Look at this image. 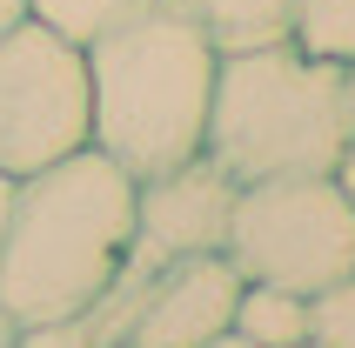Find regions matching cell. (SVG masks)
<instances>
[{
	"label": "cell",
	"mask_w": 355,
	"mask_h": 348,
	"mask_svg": "<svg viewBox=\"0 0 355 348\" xmlns=\"http://www.w3.org/2000/svg\"><path fill=\"white\" fill-rule=\"evenodd\" d=\"M87 148V54L47 34L40 20H14L0 34V174L54 168Z\"/></svg>",
	"instance_id": "obj_5"
},
{
	"label": "cell",
	"mask_w": 355,
	"mask_h": 348,
	"mask_svg": "<svg viewBox=\"0 0 355 348\" xmlns=\"http://www.w3.org/2000/svg\"><path fill=\"white\" fill-rule=\"evenodd\" d=\"M235 335H248L255 348H288L309 335V295H288V288H268V281H241L235 295Z\"/></svg>",
	"instance_id": "obj_8"
},
{
	"label": "cell",
	"mask_w": 355,
	"mask_h": 348,
	"mask_svg": "<svg viewBox=\"0 0 355 348\" xmlns=\"http://www.w3.org/2000/svg\"><path fill=\"white\" fill-rule=\"evenodd\" d=\"M228 268L288 295H322L355 275V208L329 174L248 181L228 208Z\"/></svg>",
	"instance_id": "obj_4"
},
{
	"label": "cell",
	"mask_w": 355,
	"mask_h": 348,
	"mask_svg": "<svg viewBox=\"0 0 355 348\" xmlns=\"http://www.w3.org/2000/svg\"><path fill=\"white\" fill-rule=\"evenodd\" d=\"M349 141H355L349 67L309 54L295 40L221 54L201 161L221 168L235 188L295 181V174H336Z\"/></svg>",
	"instance_id": "obj_3"
},
{
	"label": "cell",
	"mask_w": 355,
	"mask_h": 348,
	"mask_svg": "<svg viewBox=\"0 0 355 348\" xmlns=\"http://www.w3.org/2000/svg\"><path fill=\"white\" fill-rule=\"evenodd\" d=\"M181 7L201 20V34L215 40L221 54L288 40V20H295V0H181Z\"/></svg>",
	"instance_id": "obj_7"
},
{
	"label": "cell",
	"mask_w": 355,
	"mask_h": 348,
	"mask_svg": "<svg viewBox=\"0 0 355 348\" xmlns=\"http://www.w3.org/2000/svg\"><path fill=\"white\" fill-rule=\"evenodd\" d=\"M208 348H255V342H248V335H235V329H221V335H215Z\"/></svg>",
	"instance_id": "obj_16"
},
{
	"label": "cell",
	"mask_w": 355,
	"mask_h": 348,
	"mask_svg": "<svg viewBox=\"0 0 355 348\" xmlns=\"http://www.w3.org/2000/svg\"><path fill=\"white\" fill-rule=\"evenodd\" d=\"M349 107H355V67H349Z\"/></svg>",
	"instance_id": "obj_18"
},
{
	"label": "cell",
	"mask_w": 355,
	"mask_h": 348,
	"mask_svg": "<svg viewBox=\"0 0 355 348\" xmlns=\"http://www.w3.org/2000/svg\"><path fill=\"white\" fill-rule=\"evenodd\" d=\"M309 342L315 348H355V275L336 288L309 295Z\"/></svg>",
	"instance_id": "obj_11"
},
{
	"label": "cell",
	"mask_w": 355,
	"mask_h": 348,
	"mask_svg": "<svg viewBox=\"0 0 355 348\" xmlns=\"http://www.w3.org/2000/svg\"><path fill=\"white\" fill-rule=\"evenodd\" d=\"M14 348H94L80 322H40V329H14Z\"/></svg>",
	"instance_id": "obj_12"
},
{
	"label": "cell",
	"mask_w": 355,
	"mask_h": 348,
	"mask_svg": "<svg viewBox=\"0 0 355 348\" xmlns=\"http://www.w3.org/2000/svg\"><path fill=\"white\" fill-rule=\"evenodd\" d=\"M329 181H336V188H342V201L355 208V141L342 148V161H336V174H329Z\"/></svg>",
	"instance_id": "obj_13"
},
{
	"label": "cell",
	"mask_w": 355,
	"mask_h": 348,
	"mask_svg": "<svg viewBox=\"0 0 355 348\" xmlns=\"http://www.w3.org/2000/svg\"><path fill=\"white\" fill-rule=\"evenodd\" d=\"M288 40L336 67H355V0H295Z\"/></svg>",
	"instance_id": "obj_9"
},
{
	"label": "cell",
	"mask_w": 355,
	"mask_h": 348,
	"mask_svg": "<svg viewBox=\"0 0 355 348\" xmlns=\"http://www.w3.org/2000/svg\"><path fill=\"white\" fill-rule=\"evenodd\" d=\"M288 348H315V342H309V335H302V342H288Z\"/></svg>",
	"instance_id": "obj_19"
},
{
	"label": "cell",
	"mask_w": 355,
	"mask_h": 348,
	"mask_svg": "<svg viewBox=\"0 0 355 348\" xmlns=\"http://www.w3.org/2000/svg\"><path fill=\"white\" fill-rule=\"evenodd\" d=\"M87 148L128 181H155L201 161L221 47L181 0H141L87 47Z\"/></svg>",
	"instance_id": "obj_1"
},
{
	"label": "cell",
	"mask_w": 355,
	"mask_h": 348,
	"mask_svg": "<svg viewBox=\"0 0 355 348\" xmlns=\"http://www.w3.org/2000/svg\"><path fill=\"white\" fill-rule=\"evenodd\" d=\"M14 20H27V0H0V34H7Z\"/></svg>",
	"instance_id": "obj_14"
},
{
	"label": "cell",
	"mask_w": 355,
	"mask_h": 348,
	"mask_svg": "<svg viewBox=\"0 0 355 348\" xmlns=\"http://www.w3.org/2000/svg\"><path fill=\"white\" fill-rule=\"evenodd\" d=\"M141 0H27V20H40L47 34L74 40V47H87L94 34H107L121 14H135Z\"/></svg>",
	"instance_id": "obj_10"
},
{
	"label": "cell",
	"mask_w": 355,
	"mask_h": 348,
	"mask_svg": "<svg viewBox=\"0 0 355 348\" xmlns=\"http://www.w3.org/2000/svg\"><path fill=\"white\" fill-rule=\"evenodd\" d=\"M241 275L228 268V254H188L135 295L128 315V348H208L228 322H235Z\"/></svg>",
	"instance_id": "obj_6"
},
{
	"label": "cell",
	"mask_w": 355,
	"mask_h": 348,
	"mask_svg": "<svg viewBox=\"0 0 355 348\" xmlns=\"http://www.w3.org/2000/svg\"><path fill=\"white\" fill-rule=\"evenodd\" d=\"M7 208H14V181L0 174V241H7Z\"/></svg>",
	"instance_id": "obj_15"
},
{
	"label": "cell",
	"mask_w": 355,
	"mask_h": 348,
	"mask_svg": "<svg viewBox=\"0 0 355 348\" xmlns=\"http://www.w3.org/2000/svg\"><path fill=\"white\" fill-rule=\"evenodd\" d=\"M0 348H14V322L7 315H0Z\"/></svg>",
	"instance_id": "obj_17"
},
{
	"label": "cell",
	"mask_w": 355,
	"mask_h": 348,
	"mask_svg": "<svg viewBox=\"0 0 355 348\" xmlns=\"http://www.w3.org/2000/svg\"><path fill=\"white\" fill-rule=\"evenodd\" d=\"M135 188L101 148L14 181L7 241H0V315L14 329L80 322L128 261Z\"/></svg>",
	"instance_id": "obj_2"
}]
</instances>
